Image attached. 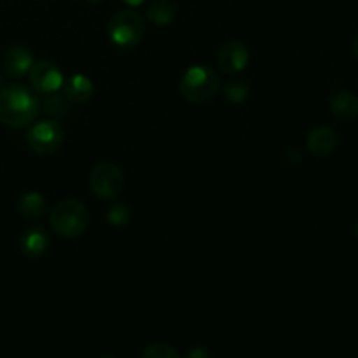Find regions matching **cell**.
I'll use <instances>...</instances> for the list:
<instances>
[{"label": "cell", "mask_w": 358, "mask_h": 358, "mask_svg": "<svg viewBox=\"0 0 358 358\" xmlns=\"http://www.w3.org/2000/svg\"><path fill=\"white\" fill-rule=\"evenodd\" d=\"M16 208L17 213H20L23 219L35 220L41 219V217H44L45 213H48V201H45V198L41 192L30 191L20 196Z\"/></svg>", "instance_id": "5bb4252c"}, {"label": "cell", "mask_w": 358, "mask_h": 358, "mask_svg": "<svg viewBox=\"0 0 358 358\" xmlns=\"http://www.w3.org/2000/svg\"><path fill=\"white\" fill-rule=\"evenodd\" d=\"M220 87L219 76L210 66L194 65L189 66L180 79V94L189 103L203 105L217 96Z\"/></svg>", "instance_id": "3957f363"}, {"label": "cell", "mask_w": 358, "mask_h": 358, "mask_svg": "<svg viewBox=\"0 0 358 358\" xmlns=\"http://www.w3.org/2000/svg\"><path fill=\"white\" fill-rule=\"evenodd\" d=\"M352 55L355 56V59L358 62V34L353 37V41H352Z\"/></svg>", "instance_id": "7402d4cb"}, {"label": "cell", "mask_w": 358, "mask_h": 358, "mask_svg": "<svg viewBox=\"0 0 358 358\" xmlns=\"http://www.w3.org/2000/svg\"><path fill=\"white\" fill-rule=\"evenodd\" d=\"M248 93H250V87H248V84L243 79H229L224 84V98L233 105L243 103L248 98Z\"/></svg>", "instance_id": "e0dca14e"}, {"label": "cell", "mask_w": 358, "mask_h": 358, "mask_svg": "<svg viewBox=\"0 0 358 358\" xmlns=\"http://www.w3.org/2000/svg\"><path fill=\"white\" fill-rule=\"evenodd\" d=\"M49 222L59 238L73 240L86 233L90 226V212L83 201L76 198H66L52 208Z\"/></svg>", "instance_id": "7a4b0ae2"}, {"label": "cell", "mask_w": 358, "mask_h": 358, "mask_svg": "<svg viewBox=\"0 0 358 358\" xmlns=\"http://www.w3.org/2000/svg\"><path fill=\"white\" fill-rule=\"evenodd\" d=\"M338 133H336V129L329 128V126L315 128L313 131L308 135L306 140L308 150L317 157H329L336 149H338Z\"/></svg>", "instance_id": "8fae6325"}, {"label": "cell", "mask_w": 358, "mask_h": 358, "mask_svg": "<svg viewBox=\"0 0 358 358\" xmlns=\"http://www.w3.org/2000/svg\"><path fill=\"white\" fill-rule=\"evenodd\" d=\"M121 2H124L126 6H129V7H138V6H142L145 0H121Z\"/></svg>", "instance_id": "603a6c76"}, {"label": "cell", "mask_w": 358, "mask_h": 358, "mask_svg": "<svg viewBox=\"0 0 358 358\" xmlns=\"http://www.w3.org/2000/svg\"><path fill=\"white\" fill-rule=\"evenodd\" d=\"M145 16L156 27H168L177 17V6L171 0H152L147 7Z\"/></svg>", "instance_id": "9a60e30c"}, {"label": "cell", "mask_w": 358, "mask_h": 358, "mask_svg": "<svg viewBox=\"0 0 358 358\" xmlns=\"http://www.w3.org/2000/svg\"><path fill=\"white\" fill-rule=\"evenodd\" d=\"M41 101L27 86L10 84L0 90V121L9 128H24L37 117Z\"/></svg>", "instance_id": "6da1fadb"}, {"label": "cell", "mask_w": 358, "mask_h": 358, "mask_svg": "<svg viewBox=\"0 0 358 358\" xmlns=\"http://www.w3.org/2000/svg\"><path fill=\"white\" fill-rule=\"evenodd\" d=\"M329 108L339 121H355L358 117V96L352 91H338L329 100Z\"/></svg>", "instance_id": "7c38bea8"}, {"label": "cell", "mask_w": 358, "mask_h": 358, "mask_svg": "<svg viewBox=\"0 0 358 358\" xmlns=\"http://www.w3.org/2000/svg\"><path fill=\"white\" fill-rule=\"evenodd\" d=\"M353 234H355V238L358 240V219H357L355 226H353Z\"/></svg>", "instance_id": "cb8c5ba5"}, {"label": "cell", "mask_w": 358, "mask_h": 358, "mask_svg": "<svg viewBox=\"0 0 358 358\" xmlns=\"http://www.w3.org/2000/svg\"><path fill=\"white\" fill-rule=\"evenodd\" d=\"M86 2H90V3H101V2H103V0H86Z\"/></svg>", "instance_id": "484cf974"}, {"label": "cell", "mask_w": 358, "mask_h": 358, "mask_svg": "<svg viewBox=\"0 0 358 358\" xmlns=\"http://www.w3.org/2000/svg\"><path fill=\"white\" fill-rule=\"evenodd\" d=\"M248 62H250V52L248 48L240 41H227L217 51V65L224 73L241 72L247 69Z\"/></svg>", "instance_id": "ba28073f"}, {"label": "cell", "mask_w": 358, "mask_h": 358, "mask_svg": "<svg viewBox=\"0 0 358 358\" xmlns=\"http://www.w3.org/2000/svg\"><path fill=\"white\" fill-rule=\"evenodd\" d=\"M2 87H6V79H3V76L0 73V90H2Z\"/></svg>", "instance_id": "d4e9b609"}, {"label": "cell", "mask_w": 358, "mask_h": 358, "mask_svg": "<svg viewBox=\"0 0 358 358\" xmlns=\"http://www.w3.org/2000/svg\"><path fill=\"white\" fill-rule=\"evenodd\" d=\"M28 77H30L31 87L42 94L59 91L63 87V83H65L59 66L55 62H49V59L34 62L31 69L28 70Z\"/></svg>", "instance_id": "52a82bcc"}, {"label": "cell", "mask_w": 358, "mask_h": 358, "mask_svg": "<svg viewBox=\"0 0 358 358\" xmlns=\"http://www.w3.org/2000/svg\"><path fill=\"white\" fill-rule=\"evenodd\" d=\"M108 38L121 49H133L142 42L145 35L143 17L133 9H122L108 20Z\"/></svg>", "instance_id": "277c9868"}, {"label": "cell", "mask_w": 358, "mask_h": 358, "mask_svg": "<svg viewBox=\"0 0 358 358\" xmlns=\"http://www.w3.org/2000/svg\"><path fill=\"white\" fill-rule=\"evenodd\" d=\"M206 357H213V353L210 352L208 348H203V346H194V348L187 352V358H206Z\"/></svg>", "instance_id": "ffe728a7"}, {"label": "cell", "mask_w": 358, "mask_h": 358, "mask_svg": "<svg viewBox=\"0 0 358 358\" xmlns=\"http://www.w3.org/2000/svg\"><path fill=\"white\" fill-rule=\"evenodd\" d=\"M42 110L52 119H63L70 114V100L65 96V94H58V91L55 93L45 94V98L41 103Z\"/></svg>", "instance_id": "2e32d148"}, {"label": "cell", "mask_w": 358, "mask_h": 358, "mask_svg": "<svg viewBox=\"0 0 358 358\" xmlns=\"http://www.w3.org/2000/svg\"><path fill=\"white\" fill-rule=\"evenodd\" d=\"M34 65V55L27 45H10L0 58L3 73L10 79H21Z\"/></svg>", "instance_id": "9c48e42d"}, {"label": "cell", "mask_w": 358, "mask_h": 358, "mask_svg": "<svg viewBox=\"0 0 358 358\" xmlns=\"http://www.w3.org/2000/svg\"><path fill=\"white\" fill-rule=\"evenodd\" d=\"M105 219H107V222L110 226L124 227L131 220V210H129V206L126 203L114 201L108 205L107 212H105Z\"/></svg>", "instance_id": "ac0fdd59"}, {"label": "cell", "mask_w": 358, "mask_h": 358, "mask_svg": "<svg viewBox=\"0 0 358 358\" xmlns=\"http://www.w3.org/2000/svg\"><path fill=\"white\" fill-rule=\"evenodd\" d=\"M17 243L24 257L38 259L48 252L49 234L42 226H30L21 231Z\"/></svg>", "instance_id": "30bf717a"}, {"label": "cell", "mask_w": 358, "mask_h": 358, "mask_svg": "<svg viewBox=\"0 0 358 358\" xmlns=\"http://www.w3.org/2000/svg\"><path fill=\"white\" fill-rule=\"evenodd\" d=\"M143 358H178V352L168 343H152L142 352Z\"/></svg>", "instance_id": "d6986e66"}, {"label": "cell", "mask_w": 358, "mask_h": 358, "mask_svg": "<svg viewBox=\"0 0 358 358\" xmlns=\"http://www.w3.org/2000/svg\"><path fill=\"white\" fill-rule=\"evenodd\" d=\"M301 161H303V156H301L299 150H296V149L287 150V154H285V163L287 164H299Z\"/></svg>", "instance_id": "44dd1931"}, {"label": "cell", "mask_w": 358, "mask_h": 358, "mask_svg": "<svg viewBox=\"0 0 358 358\" xmlns=\"http://www.w3.org/2000/svg\"><path fill=\"white\" fill-rule=\"evenodd\" d=\"M90 191L98 199H114L124 189V173L117 164L110 161H101L90 171Z\"/></svg>", "instance_id": "5b68a950"}, {"label": "cell", "mask_w": 358, "mask_h": 358, "mask_svg": "<svg viewBox=\"0 0 358 358\" xmlns=\"http://www.w3.org/2000/svg\"><path fill=\"white\" fill-rule=\"evenodd\" d=\"M94 93V84L84 73H73L66 83H63V94L70 100V103H86Z\"/></svg>", "instance_id": "4fadbf2b"}, {"label": "cell", "mask_w": 358, "mask_h": 358, "mask_svg": "<svg viewBox=\"0 0 358 358\" xmlns=\"http://www.w3.org/2000/svg\"><path fill=\"white\" fill-rule=\"evenodd\" d=\"M27 142L34 152L49 156L62 149L63 142H65V133L56 119H44L31 126L27 135Z\"/></svg>", "instance_id": "8992f818"}]
</instances>
